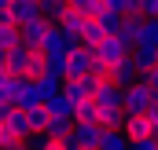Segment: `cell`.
<instances>
[{
  "label": "cell",
  "mask_w": 158,
  "mask_h": 150,
  "mask_svg": "<svg viewBox=\"0 0 158 150\" xmlns=\"http://www.w3.org/2000/svg\"><path fill=\"white\" fill-rule=\"evenodd\" d=\"M121 132H125L129 139H143V136H155V124H151V117H147V113H125Z\"/></svg>",
  "instance_id": "10"
},
{
  "label": "cell",
  "mask_w": 158,
  "mask_h": 150,
  "mask_svg": "<svg viewBox=\"0 0 158 150\" xmlns=\"http://www.w3.org/2000/svg\"><path fill=\"white\" fill-rule=\"evenodd\" d=\"M11 110H15V103H0V121H4V117H7Z\"/></svg>",
  "instance_id": "35"
},
{
  "label": "cell",
  "mask_w": 158,
  "mask_h": 150,
  "mask_svg": "<svg viewBox=\"0 0 158 150\" xmlns=\"http://www.w3.org/2000/svg\"><path fill=\"white\" fill-rule=\"evenodd\" d=\"M96 106L99 110H125V88L121 84H114L110 77H103L99 81V88H96Z\"/></svg>",
  "instance_id": "4"
},
{
  "label": "cell",
  "mask_w": 158,
  "mask_h": 150,
  "mask_svg": "<svg viewBox=\"0 0 158 150\" xmlns=\"http://www.w3.org/2000/svg\"><path fill=\"white\" fill-rule=\"evenodd\" d=\"M37 4H40V15H44V18H52V22H59V18H63V11L70 7V0H37Z\"/></svg>",
  "instance_id": "26"
},
{
  "label": "cell",
  "mask_w": 158,
  "mask_h": 150,
  "mask_svg": "<svg viewBox=\"0 0 158 150\" xmlns=\"http://www.w3.org/2000/svg\"><path fill=\"white\" fill-rule=\"evenodd\" d=\"M140 26H143V15H125V22H121V33H118V37H125L129 44H136V40H140Z\"/></svg>",
  "instance_id": "23"
},
{
  "label": "cell",
  "mask_w": 158,
  "mask_h": 150,
  "mask_svg": "<svg viewBox=\"0 0 158 150\" xmlns=\"http://www.w3.org/2000/svg\"><path fill=\"white\" fill-rule=\"evenodd\" d=\"M92 62H96V51L92 48H74L70 55H66V81H74V77H85L92 73Z\"/></svg>",
  "instance_id": "7"
},
{
  "label": "cell",
  "mask_w": 158,
  "mask_h": 150,
  "mask_svg": "<svg viewBox=\"0 0 158 150\" xmlns=\"http://www.w3.org/2000/svg\"><path fill=\"white\" fill-rule=\"evenodd\" d=\"M129 150H158V136H143V139H129Z\"/></svg>",
  "instance_id": "31"
},
{
  "label": "cell",
  "mask_w": 158,
  "mask_h": 150,
  "mask_svg": "<svg viewBox=\"0 0 158 150\" xmlns=\"http://www.w3.org/2000/svg\"><path fill=\"white\" fill-rule=\"evenodd\" d=\"M7 11H11V18H15V22L22 26L26 18L40 15V4H37V0H11V7H7Z\"/></svg>",
  "instance_id": "17"
},
{
  "label": "cell",
  "mask_w": 158,
  "mask_h": 150,
  "mask_svg": "<svg viewBox=\"0 0 158 150\" xmlns=\"http://www.w3.org/2000/svg\"><path fill=\"white\" fill-rule=\"evenodd\" d=\"M99 81H103V77L85 73V77H74V81H63V92H66V95H70L74 103H85V99H92V95H96Z\"/></svg>",
  "instance_id": "6"
},
{
  "label": "cell",
  "mask_w": 158,
  "mask_h": 150,
  "mask_svg": "<svg viewBox=\"0 0 158 150\" xmlns=\"http://www.w3.org/2000/svg\"><path fill=\"white\" fill-rule=\"evenodd\" d=\"M70 4L77 7V11L85 15V18H96V15L103 11V0H70Z\"/></svg>",
  "instance_id": "30"
},
{
  "label": "cell",
  "mask_w": 158,
  "mask_h": 150,
  "mask_svg": "<svg viewBox=\"0 0 158 150\" xmlns=\"http://www.w3.org/2000/svg\"><path fill=\"white\" fill-rule=\"evenodd\" d=\"M40 103H44V95H40V84H37V81H30V77H19V92H15V106L30 110V106H40Z\"/></svg>",
  "instance_id": "9"
},
{
  "label": "cell",
  "mask_w": 158,
  "mask_h": 150,
  "mask_svg": "<svg viewBox=\"0 0 158 150\" xmlns=\"http://www.w3.org/2000/svg\"><path fill=\"white\" fill-rule=\"evenodd\" d=\"M143 81H147V84H151V88H155V92H158V66H151V70L143 73Z\"/></svg>",
  "instance_id": "33"
},
{
  "label": "cell",
  "mask_w": 158,
  "mask_h": 150,
  "mask_svg": "<svg viewBox=\"0 0 158 150\" xmlns=\"http://www.w3.org/2000/svg\"><path fill=\"white\" fill-rule=\"evenodd\" d=\"M140 44L158 48V18H147V15H143V26H140Z\"/></svg>",
  "instance_id": "28"
},
{
  "label": "cell",
  "mask_w": 158,
  "mask_h": 150,
  "mask_svg": "<svg viewBox=\"0 0 158 150\" xmlns=\"http://www.w3.org/2000/svg\"><path fill=\"white\" fill-rule=\"evenodd\" d=\"M44 106H48V113H52V117H66V121H74V110H77V103H74V99H70L66 92L52 95V99H48Z\"/></svg>",
  "instance_id": "12"
},
{
  "label": "cell",
  "mask_w": 158,
  "mask_h": 150,
  "mask_svg": "<svg viewBox=\"0 0 158 150\" xmlns=\"http://www.w3.org/2000/svg\"><path fill=\"white\" fill-rule=\"evenodd\" d=\"M26 121H30V132H44L48 121H52V113H48V106L40 103V106H30V110H26Z\"/></svg>",
  "instance_id": "21"
},
{
  "label": "cell",
  "mask_w": 158,
  "mask_h": 150,
  "mask_svg": "<svg viewBox=\"0 0 158 150\" xmlns=\"http://www.w3.org/2000/svg\"><path fill=\"white\" fill-rule=\"evenodd\" d=\"M96 22L103 26V33L110 37V33H121V22H125V15L121 11H110V7H103L99 15H96Z\"/></svg>",
  "instance_id": "20"
},
{
  "label": "cell",
  "mask_w": 158,
  "mask_h": 150,
  "mask_svg": "<svg viewBox=\"0 0 158 150\" xmlns=\"http://www.w3.org/2000/svg\"><path fill=\"white\" fill-rule=\"evenodd\" d=\"M74 124H99V106H96V99L77 103V110H74Z\"/></svg>",
  "instance_id": "19"
},
{
  "label": "cell",
  "mask_w": 158,
  "mask_h": 150,
  "mask_svg": "<svg viewBox=\"0 0 158 150\" xmlns=\"http://www.w3.org/2000/svg\"><path fill=\"white\" fill-rule=\"evenodd\" d=\"M19 44H22V30H19V22L0 26V55H7V51L19 48Z\"/></svg>",
  "instance_id": "18"
},
{
  "label": "cell",
  "mask_w": 158,
  "mask_h": 150,
  "mask_svg": "<svg viewBox=\"0 0 158 150\" xmlns=\"http://www.w3.org/2000/svg\"><path fill=\"white\" fill-rule=\"evenodd\" d=\"M99 136H103V124H74L63 143L66 150H99Z\"/></svg>",
  "instance_id": "2"
},
{
  "label": "cell",
  "mask_w": 158,
  "mask_h": 150,
  "mask_svg": "<svg viewBox=\"0 0 158 150\" xmlns=\"http://www.w3.org/2000/svg\"><path fill=\"white\" fill-rule=\"evenodd\" d=\"M129 59L136 62V70H140V77H143L147 70H151V66H155V48H151V44H140V40H136V44H132V51H129Z\"/></svg>",
  "instance_id": "13"
},
{
  "label": "cell",
  "mask_w": 158,
  "mask_h": 150,
  "mask_svg": "<svg viewBox=\"0 0 158 150\" xmlns=\"http://www.w3.org/2000/svg\"><path fill=\"white\" fill-rule=\"evenodd\" d=\"M99 124L103 128H121L125 124V110H99Z\"/></svg>",
  "instance_id": "29"
},
{
  "label": "cell",
  "mask_w": 158,
  "mask_h": 150,
  "mask_svg": "<svg viewBox=\"0 0 158 150\" xmlns=\"http://www.w3.org/2000/svg\"><path fill=\"white\" fill-rule=\"evenodd\" d=\"M44 73H55L66 81V55L63 51H44Z\"/></svg>",
  "instance_id": "22"
},
{
  "label": "cell",
  "mask_w": 158,
  "mask_h": 150,
  "mask_svg": "<svg viewBox=\"0 0 158 150\" xmlns=\"http://www.w3.org/2000/svg\"><path fill=\"white\" fill-rule=\"evenodd\" d=\"M110 81H114V84H121V88H129L132 81H140L136 62H132V59H118V62L110 66Z\"/></svg>",
  "instance_id": "11"
},
{
  "label": "cell",
  "mask_w": 158,
  "mask_h": 150,
  "mask_svg": "<svg viewBox=\"0 0 158 150\" xmlns=\"http://www.w3.org/2000/svg\"><path fill=\"white\" fill-rule=\"evenodd\" d=\"M52 26H55V22H52V18H44V15H33V18H26V22L19 26V30H22V44H30V48H40Z\"/></svg>",
  "instance_id": "8"
},
{
  "label": "cell",
  "mask_w": 158,
  "mask_h": 150,
  "mask_svg": "<svg viewBox=\"0 0 158 150\" xmlns=\"http://www.w3.org/2000/svg\"><path fill=\"white\" fill-rule=\"evenodd\" d=\"M155 66H158V48H155Z\"/></svg>",
  "instance_id": "36"
},
{
  "label": "cell",
  "mask_w": 158,
  "mask_h": 150,
  "mask_svg": "<svg viewBox=\"0 0 158 150\" xmlns=\"http://www.w3.org/2000/svg\"><path fill=\"white\" fill-rule=\"evenodd\" d=\"M103 37H107V33H103V26H99L96 18H88V26H85V33H81V44H85V48H96Z\"/></svg>",
  "instance_id": "27"
},
{
  "label": "cell",
  "mask_w": 158,
  "mask_h": 150,
  "mask_svg": "<svg viewBox=\"0 0 158 150\" xmlns=\"http://www.w3.org/2000/svg\"><path fill=\"white\" fill-rule=\"evenodd\" d=\"M143 4V15L147 18H158V0H140Z\"/></svg>",
  "instance_id": "32"
},
{
  "label": "cell",
  "mask_w": 158,
  "mask_h": 150,
  "mask_svg": "<svg viewBox=\"0 0 158 150\" xmlns=\"http://www.w3.org/2000/svg\"><path fill=\"white\" fill-rule=\"evenodd\" d=\"M59 26H63L66 33H74V37H81V33H85V26H88V18H85V15H81L77 7L70 4V7L63 11V18H59Z\"/></svg>",
  "instance_id": "14"
},
{
  "label": "cell",
  "mask_w": 158,
  "mask_h": 150,
  "mask_svg": "<svg viewBox=\"0 0 158 150\" xmlns=\"http://www.w3.org/2000/svg\"><path fill=\"white\" fill-rule=\"evenodd\" d=\"M155 103H158V92L143 81V77L125 88V113H147Z\"/></svg>",
  "instance_id": "1"
},
{
  "label": "cell",
  "mask_w": 158,
  "mask_h": 150,
  "mask_svg": "<svg viewBox=\"0 0 158 150\" xmlns=\"http://www.w3.org/2000/svg\"><path fill=\"white\" fill-rule=\"evenodd\" d=\"M4 128H7V132H15L19 139H26V136H30V121H26V110H22V106H15V110L4 117Z\"/></svg>",
  "instance_id": "15"
},
{
  "label": "cell",
  "mask_w": 158,
  "mask_h": 150,
  "mask_svg": "<svg viewBox=\"0 0 158 150\" xmlns=\"http://www.w3.org/2000/svg\"><path fill=\"white\" fill-rule=\"evenodd\" d=\"M155 136H158V132H155Z\"/></svg>",
  "instance_id": "37"
},
{
  "label": "cell",
  "mask_w": 158,
  "mask_h": 150,
  "mask_svg": "<svg viewBox=\"0 0 158 150\" xmlns=\"http://www.w3.org/2000/svg\"><path fill=\"white\" fill-rule=\"evenodd\" d=\"M74 48H81V37H74V33H66L59 22L48 30V37H44V44H40V51H63V55H70Z\"/></svg>",
  "instance_id": "5"
},
{
  "label": "cell",
  "mask_w": 158,
  "mask_h": 150,
  "mask_svg": "<svg viewBox=\"0 0 158 150\" xmlns=\"http://www.w3.org/2000/svg\"><path fill=\"white\" fill-rule=\"evenodd\" d=\"M37 84H40L44 103H48L52 95H59V92H63V77H55V73H40V77H37Z\"/></svg>",
  "instance_id": "24"
},
{
  "label": "cell",
  "mask_w": 158,
  "mask_h": 150,
  "mask_svg": "<svg viewBox=\"0 0 158 150\" xmlns=\"http://www.w3.org/2000/svg\"><path fill=\"white\" fill-rule=\"evenodd\" d=\"M70 128H74V121H66V117H52L48 128H44V136H48V139H66Z\"/></svg>",
  "instance_id": "25"
},
{
  "label": "cell",
  "mask_w": 158,
  "mask_h": 150,
  "mask_svg": "<svg viewBox=\"0 0 158 150\" xmlns=\"http://www.w3.org/2000/svg\"><path fill=\"white\" fill-rule=\"evenodd\" d=\"M92 51H96V59H99V62H110V66H114L118 59H129L132 44H129L125 37H118V33H110V37H103V40H99Z\"/></svg>",
  "instance_id": "3"
},
{
  "label": "cell",
  "mask_w": 158,
  "mask_h": 150,
  "mask_svg": "<svg viewBox=\"0 0 158 150\" xmlns=\"http://www.w3.org/2000/svg\"><path fill=\"white\" fill-rule=\"evenodd\" d=\"M147 117H151V124H155V132H158V103L151 106V110H147Z\"/></svg>",
  "instance_id": "34"
},
{
  "label": "cell",
  "mask_w": 158,
  "mask_h": 150,
  "mask_svg": "<svg viewBox=\"0 0 158 150\" xmlns=\"http://www.w3.org/2000/svg\"><path fill=\"white\" fill-rule=\"evenodd\" d=\"M99 150H129V136L121 128H103L99 136Z\"/></svg>",
  "instance_id": "16"
}]
</instances>
